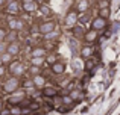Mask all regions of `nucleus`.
I'll list each match as a JSON object with an SVG mask.
<instances>
[{
    "label": "nucleus",
    "mask_w": 120,
    "mask_h": 115,
    "mask_svg": "<svg viewBox=\"0 0 120 115\" xmlns=\"http://www.w3.org/2000/svg\"><path fill=\"white\" fill-rule=\"evenodd\" d=\"M24 98H26V92L18 89V91H15L14 94L9 95L8 101H9V105H12V106H18V105H21L24 101Z\"/></svg>",
    "instance_id": "nucleus-5"
},
{
    "label": "nucleus",
    "mask_w": 120,
    "mask_h": 115,
    "mask_svg": "<svg viewBox=\"0 0 120 115\" xmlns=\"http://www.w3.org/2000/svg\"><path fill=\"white\" fill-rule=\"evenodd\" d=\"M38 9H40V12H41L43 15H50V14H52V9H50L47 5H40Z\"/></svg>",
    "instance_id": "nucleus-22"
},
{
    "label": "nucleus",
    "mask_w": 120,
    "mask_h": 115,
    "mask_svg": "<svg viewBox=\"0 0 120 115\" xmlns=\"http://www.w3.org/2000/svg\"><path fill=\"white\" fill-rule=\"evenodd\" d=\"M17 2H18V0H17ZM21 2H23V0H21Z\"/></svg>",
    "instance_id": "nucleus-42"
},
{
    "label": "nucleus",
    "mask_w": 120,
    "mask_h": 115,
    "mask_svg": "<svg viewBox=\"0 0 120 115\" xmlns=\"http://www.w3.org/2000/svg\"><path fill=\"white\" fill-rule=\"evenodd\" d=\"M93 55H94V47H91L88 44L82 45V49H81V58L82 59H90Z\"/></svg>",
    "instance_id": "nucleus-12"
},
{
    "label": "nucleus",
    "mask_w": 120,
    "mask_h": 115,
    "mask_svg": "<svg viewBox=\"0 0 120 115\" xmlns=\"http://www.w3.org/2000/svg\"><path fill=\"white\" fill-rule=\"evenodd\" d=\"M11 115H23V109L20 106H15L11 109Z\"/></svg>",
    "instance_id": "nucleus-27"
},
{
    "label": "nucleus",
    "mask_w": 120,
    "mask_h": 115,
    "mask_svg": "<svg viewBox=\"0 0 120 115\" xmlns=\"http://www.w3.org/2000/svg\"><path fill=\"white\" fill-rule=\"evenodd\" d=\"M3 74H5V67H3V65H2V67H0V77H2Z\"/></svg>",
    "instance_id": "nucleus-36"
},
{
    "label": "nucleus",
    "mask_w": 120,
    "mask_h": 115,
    "mask_svg": "<svg viewBox=\"0 0 120 115\" xmlns=\"http://www.w3.org/2000/svg\"><path fill=\"white\" fill-rule=\"evenodd\" d=\"M2 65H3V64H2V55H0V67H2Z\"/></svg>",
    "instance_id": "nucleus-39"
},
{
    "label": "nucleus",
    "mask_w": 120,
    "mask_h": 115,
    "mask_svg": "<svg viewBox=\"0 0 120 115\" xmlns=\"http://www.w3.org/2000/svg\"><path fill=\"white\" fill-rule=\"evenodd\" d=\"M71 30H73V35H75V38H84L85 32H84V29H82V26H76L75 29H71Z\"/></svg>",
    "instance_id": "nucleus-20"
},
{
    "label": "nucleus",
    "mask_w": 120,
    "mask_h": 115,
    "mask_svg": "<svg viewBox=\"0 0 120 115\" xmlns=\"http://www.w3.org/2000/svg\"><path fill=\"white\" fill-rule=\"evenodd\" d=\"M6 47H8V44H3V41L0 42V55H3L6 52Z\"/></svg>",
    "instance_id": "nucleus-33"
},
{
    "label": "nucleus",
    "mask_w": 120,
    "mask_h": 115,
    "mask_svg": "<svg viewBox=\"0 0 120 115\" xmlns=\"http://www.w3.org/2000/svg\"><path fill=\"white\" fill-rule=\"evenodd\" d=\"M97 2H102V0H97Z\"/></svg>",
    "instance_id": "nucleus-41"
},
{
    "label": "nucleus",
    "mask_w": 120,
    "mask_h": 115,
    "mask_svg": "<svg viewBox=\"0 0 120 115\" xmlns=\"http://www.w3.org/2000/svg\"><path fill=\"white\" fill-rule=\"evenodd\" d=\"M106 26H108V20H103V18H100L99 15H97V17H94L93 20H91V29L96 30L97 33L102 32V30H105Z\"/></svg>",
    "instance_id": "nucleus-6"
},
{
    "label": "nucleus",
    "mask_w": 120,
    "mask_h": 115,
    "mask_svg": "<svg viewBox=\"0 0 120 115\" xmlns=\"http://www.w3.org/2000/svg\"><path fill=\"white\" fill-rule=\"evenodd\" d=\"M46 59H47V62H49L50 65H53V64H55L56 61H58V59H56V56H55V55H50V56H46Z\"/></svg>",
    "instance_id": "nucleus-29"
},
{
    "label": "nucleus",
    "mask_w": 120,
    "mask_h": 115,
    "mask_svg": "<svg viewBox=\"0 0 120 115\" xmlns=\"http://www.w3.org/2000/svg\"><path fill=\"white\" fill-rule=\"evenodd\" d=\"M8 27L12 32L23 30L24 29V21L20 20V18H17V17H11V18H8Z\"/></svg>",
    "instance_id": "nucleus-7"
},
{
    "label": "nucleus",
    "mask_w": 120,
    "mask_h": 115,
    "mask_svg": "<svg viewBox=\"0 0 120 115\" xmlns=\"http://www.w3.org/2000/svg\"><path fill=\"white\" fill-rule=\"evenodd\" d=\"M99 17L103 18V20H108V17H109V8H106V9H99Z\"/></svg>",
    "instance_id": "nucleus-25"
},
{
    "label": "nucleus",
    "mask_w": 120,
    "mask_h": 115,
    "mask_svg": "<svg viewBox=\"0 0 120 115\" xmlns=\"http://www.w3.org/2000/svg\"><path fill=\"white\" fill-rule=\"evenodd\" d=\"M6 41H8V44H9V42H15V41H17V32H12V30H11V32L6 35Z\"/></svg>",
    "instance_id": "nucleus-24"
},
{
    "label": "nucleus",
    "mask_w": 120,
    "mask_h": 115,
    "mask_svg": "<svg viewBox=\"0 0 120 115\" xmlns=\"http://www.w3.org/2000/svg\"><path fill=\"white\" fill-rule=\"evenodd\" d=\"M20 50H21V45H20V42H18V41L9 42L8 47H6V53H9L11 56H17V55L20 53Z\"/></svg>",
    "instance_id": "nucleus-11"
},
{
    "label": "nucleus",
    "mask_w": 120,
    "mask_h": 115,
    "mask_svg": "<svg viewBox=\"0 0 120 115\" xmlns=\"http://www.w3.org/2000/svg\"><path fill=\"white\" fill-rule=\"evenodd\" d=\"M93 67H94V62H93V61H87V64L84 65V68H85L87 71H90V70H91Z\"/></svg>",
    "instance_id": "nucleus-32"
},
{
    "label": "nucleus",
    "mask_w": 120,
    "mask_h": 115,
    "mask_svg": "<svg viewBox=\"0 0 120 115\" xmlns=\"http://www.w3.org/2000/svg\"><path fill=\"white\" fill-rule=\"evenodd\" d=\"M68 95H70L75 101H81L82 98H84V92H82V89H71Z\"/></svg>",
    "instance_id": "nucleus-18"
},
{
    "label": "nucleus",
    "mask_w": 120,
    "mask_h": 115,
    "mask_svg": "<svg viewBox=\"0 0 120 115\" xmlns=\"http://www.w3.org/2000/svg\"><path fill=\"white\" fill-rule=\"evenodd\" d=\"M30 74H34V76H37V74H40V71H41V68L40 67H34V65H32V67H30Z\"/></svg>",
    "instance_id": "nucleus-30"
},
{
    "label": "nucleus",
    "mask_w": 120,
    "mask_h": 115,
    "mask_svg": "<svg viewBox=\"0 0 120 115\" xmlns=\"http://www.w3.org/2000/svg\"><path fill=\"white\" fill-rule=\"evenodd\" d=\"M32 80H34V85H35V88H38V89H43V88H46V77L43 76V74H37V76H34L32 77Z\"/></svg>",
    "instance_id": "nucleus-13"
},
{
    "label": "nucleus",
    "mask_w": 120,
    "mask_h": 115,
    "mask_svg": "<svg viewBox=\"0 0 120 115\" xmlns=\"http://www.w3.org/2000/svg\"><path fill=\"white\" fill-rule=\"evenodd\" d=\"M9 62H12V56H11L9 53H6V52H5V53L2 55V64L5 65V64H9Z\"/></svg>",
    "instance_id": "nucleus-26"
},
{
    "label": "nucleus",
    "mask_w": 120,
    "mask_h": 115,
    "mask_svg": "<svg viewBox=\"0 0 120 115\" xmlns=\"http://www.w3.org/2000/svg\"><path fill=\"white\" fill-rule=\"evenodd\" d=\"M82 39H84L88 45L94 44V42L97 41V32H96V30H93V29H88L87 32H85V35H84V38H82Z\"/></svg>",
    "instance_id": "nucleus-10"
},
{
    "label": "nucleus",
    "mask_w": 120,
    "mask_h": 115,
    "mask_svg": "<svg viewBox=\"0 0 120 115\" xmlns=\"http://www.w3.org/2000/svg\"><path fill=\"white\" fill-rule=\"evenodd\" d=\"M18 11H20V5H18L17 0H11V2L8 3V6H6V12L11 15H15L18 14Z\"/></svg>",
    "instance_id": "nucleus-14"
},
{
    "label": "nucleus",
    "mask_w": 120,
    "mask_h": 115,
    "mask_svg": "<svg viewBox=\"0 0 120 115\" xmlns=\"http://www.w3.org/2000/svg\"><path fill=\"white\" fill-rule=\"evenodd\" d=\"M2 89H3V92H6V94H9V95L14 94L15 91H18V89H20V80H18V77H14V76L8 77V79L2 83Z\"/></svg>",
    "instance_id": "nucleus-1"
},
{
    "label": "nucleus",
    "mask_w": 120,
    "mask_h": 115,
    "mask_svg": "<svg viewBox=\"0 0 120 115\" xmlns=\"http://www.w3.org/2000/svg\"><path fill=\"white\" fill-rule=\"evenodd\" d=\"M55 30H56V23H55V21H52V20L44 21V23H41L40 26H38V32L41 33V35H44V36L53 33Z\"/></svg>",
    "instance_id": "nucleus-3"
},
{
    "label": "nucleus",
    "mask_w": 120,
    "mask_h": 115,
    "mask_svg": "<svg viewBox=\"0 0 120 115\" xmlns=\"http://www.w3.org/2000/svg\"><path fill=\"white\" fill-rule=\"evenodd\" d=\"M9 73L14 77H20L21 74L24 73V65L21 61H12L9 64Z\"/></svg>",
    "instance_id": "nucleus-4"
},
{
    "label": "nucleus",
    "mask_w": 120,
    "mask_h": 115,
    "mask_svg": "<svg viewBox=\"0 0 120 115\" xmlns=\"http://www.w3.org/2000/svg\"><path fill=\"white\" fill-rule=\"evenodd\" d=\"M34 109H40V103H30L29 105V111H34Z\"/></svg>",
    "instance_id": "nucleus-34"
},
{
    "label": "nucleus",
    "mask_w": 120,
    "mask_h": 115,
    "mask_svg": "<svg viewBox=\"0 0 120 115\" xmlns=\"http://www.w3.org/2000/svg\"><path fill=\"white\" fill-rule=\"evenodd\" d=\"M21 8H23V11L24 12H35V11H38V8H40V5L35 2V0H23L21 2Z\"/></svg>",
    "instance_id": "nucleus-8"
},
{
    "label": "nucleus",
    "mask_w": 120,
    "mask_h": 115,
    "mask_svg": "<svg viewBox=\"0 0 120 115\" xmlns=\"http://www.w3.org/2000/svg\"><path fill=\"white\" fill-rule=\"evenodd\" d=\"M65 64L62 61H56L53 65H50V70H52V73L53 74H58V76H61V74H64L65 73Z\"/></svg>",
    "instance_id": "nucleus-9"
},
{
    "label": "nucleus",
    "mask_w": 120,
    "mask_h": 115,
    "mask_svg": "<svg viewBox=\"0 0 120 115\" xmlns=\"http://www.w3.org/2000/svg\"><path fill=\"white\" fill-rule=\"evenodd\" d=\"M0 115H11V111H6V109H2V111H0Z\"/></svg>",
    "instance_id": "nucleus-35"
},
{
    "label": "nucleus",
    "mask_w": 120,
    "mask_h": 115,
    "mask_svg": "<svg viewBox=\"0 0 120 115\" xmlns=\"http://www.w3.org/2000/svg\"><path fill=\"white\" fill-rule=\"evenodd\" d=\"M5 3H6V0H0V6H3Z\"/></svg>",
    "instance_id": "nucleus-38"
},
{
    "label": "nucleus",
    "mask_w": 120,
    "mask_h": 115,
    "mask_svg": "<svg viewBox=\"0 0 120 115\" xmlns=\"http://www.w3.org/2000/svg\"><path fill=\"white\" fill-rule=\"evenodd\" d=\"M78 21H79V14L76 12V9H71V11L67 12L64 18V24L68 27V29H75L78 26Z\"/></svg>",
    "instance_id": "nucleus-2"
},
{
    "label": "nucleus",
    "mask_w": 120,
    "mask_h": 115,
    "mask_svg": "<svg viewBox=\"0 0 120 115\" xmlns=\"http://www.w3.org/2000/svg\"><path fill=\"white\" fill-rule=\"evenodd\" d=\"M43 62H44V58H32V59H30V64H32L34 67H40L41 68Z\"/></svg>",
    "instance_id": "nucleus-23"
},
{
    "label": "nucleus",
    "mask_w": 120,
    "mask_h": 115,
    "mask_svg": "<svg viewBox=\"0 0 120 115\" xmlns=\"http://www.w3.org/2000/svg\"><path fill=\"white\" fill-rule=\"evenodd\" d=\"M37 3H38V5H44V0H35Z\"/></svg>",
    "instance_id": "nucleus-37"
},
{
    "label": "nucleus",
    "mask_w": 120,
    "mask_h": 115,
    "mask_svg": "<svg viewBox=\"0 0 120 115\" xmlns=\"http://www.w3.org/2000/svg\"><path fill=\"white\" fill-rule=\"evenodd\" d=\"M75 103H76V101H75L68 94H67V95H62V106H65V108H71Z\"/></svg>",
    "instance_id": "nucleus-19"
},
{
    "label": "nucleus",
    "mask_w": 120,
    "mask_h": 115,
    "mask_svg": "<svg viewBox=\"0 0 120 115\" xmlns=\"http://www.w3.org/2000/svg\"><path fill=\"white\" fill-rule=\"evenodd\" d=\"M90 8V2L88 0H78L76 2V12L78 14H84Z\"/></svg>",
    "instance_id": "nucleus-16"
},
{
    "label": "nucleus",
    "mask_w": 120,
    "mask_h": 115,
    "mask_svg": "<svg viewBox=\"0 0 120 115\" xmlns=\"http://www.w3.org/2000/svg\"><path fill=\"white\" fill-rule=\"evenodd\" d=\"M0 89H2V83H0Z\"/></svg>",
    "instance_id": "nucleus-40"
},
{
    "label": "nucleus",
    "mask_w": 120,
    "mask_h": 115,
    "mask_svg": "<svg viewBox=\"0 0 120 115\" xmlns=\"http://www.w3.org/2000/svg\"><path fill=\"white\" fill-rule=\"evenodd\" d=\"M30 56H32V58H46L47 56L46 47H35V49H32Z\"/></svg>",
    "instance_id": "nucleus-17"
},
{
    "label": "nucleus",
    "mask_w": 120,
    "mask_h": 115,
    "mask_svg": "<svg viewBox=\"0 0 120 115\" xmlns=\"http://www.w3.org/2000/svg\"><path fill=\"white\" fill-rule=\"evenodd\" d=\"M6 35H8V32H6L3 27H0V42H2L3 39H6Z\"/></svg>",
    "instance_id": "nucleus-31"
},
{
    "label": "nucleus",
    "mask_w": 120,
    "mask_h": 115,
    "mask_svg": "<svg viewBox=\"0 0 120 115\" xmlns=\"http://www.w3.org/2000/svg\"><path fill=\"white\" fill-rule=\"evenodd\" d=\"M43 95L46 98H55L58 97V89L55 86H46V88H43Z\"/></svg>",
    "instance_id": "nucleus-15"
},
{
    "label": "nucleus",
    "mask_w": 120,
    "mask_h": 115,
    "mask_svg": "<svg viewBox=\"0 0 120 115\" xmlns=\"http://www.w3.org/2000/svg\"><path fill=\"white\" fill-rule=\"evenodd\" d=\"M109 8V2L108 0H102V2H99V9H106Z\"/></svg>",
    "instance_id": "nucleus-28"
},
{
    "label": "nucleus",
    "mask_w": 120,
    "mask_h": 115,
    "mask_svg": "<svg viewBox=\"0 0 120 115\" xmlns=\"http://www.w3.org/2000/svg\"><path fill=\"white\" fill-rule=\"evenodd\" d=\"M21 86H23L24 89H34V88H35V85H34V80H32V79H26L23 83H21Z\"/></svg>",
    "instance_id": "nucleus-21"
}]
</instances>
